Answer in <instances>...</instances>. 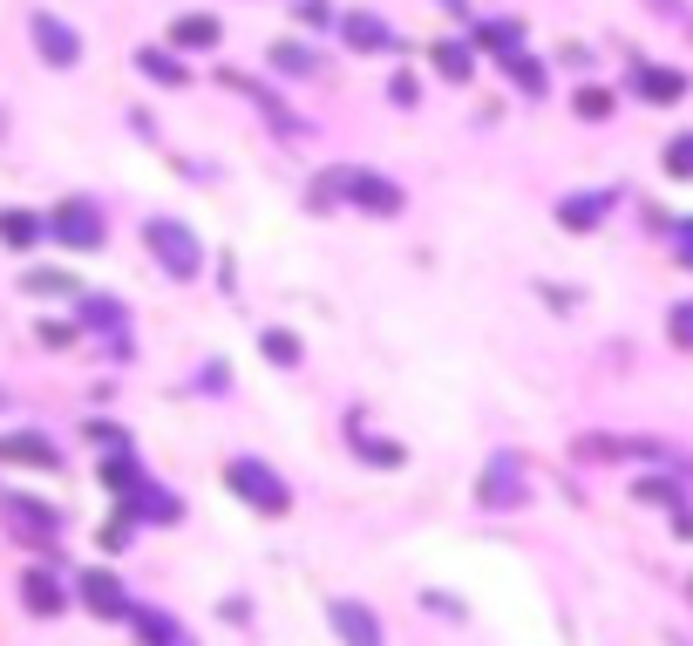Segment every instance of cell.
I'll return each instance as SVG.
<instances>
[{
    "mask_svg": "<svg viewBox=\"0 0 693 646\" xmlns=\"http://www.w3.org/2000/svg\"><path fill=\"white\" fill-rule=\"evenodd\" d=\"M225 483H231V497H245V504L266 510V517H279L285 504H293V497H285V476L266 470L259 456H231V463H225Z\"/></svg>",
    "mask_w": 693,
    "mask_h": 646,
    "instance_id": "cell-1",
    "label": "cell"
},
{
    "mask_svg": "<svg viewBox=\"0 0 693 646\" xmlns=\"http://www.w3.org/2000/svg\"><path fill=\"white\" fill-rule=\"evenodd\" d=\"M150 252H156V266L171 279H197V266H204L191 225H177V218H150Z\"/></svg>",
    "mask_w": 693,
    "mask_h": 646,
    "instance_id": "cell-2",
    "label": "cell"
},
{
    "mask_svg": "<svg viewBox=\"0 0 693 646\" xmlns=\"http://www.w3.org/2000/svg\"><path fill=\"white\" fill-rule=\"evenodd\" d=\"M0 524H8L14 538H28V545H41L48 551L55 545V531H62V517L41 504V497H21V491H0Z\"/></svg>",
    "mask_w": 693,
    "mask_h": 646,
    "instance_id": "cell-3",
    "label": "cell"
},
{
    "mask_svg": "<svg viewBox=\"0 0 693 646\" xmlns=\"http://www.w3.org/2000/svg\"><path fill=\"white\" fill-rule=\"evenodd\" d=\"M334 191H347L360 212H401V191L388 177H367V171H340L334 184H320V197H334Z\"/></svg>",
    "mask_w": 693,
    "mask_h": 646,
    "instance_id": "cell-4",
    "label": "cell"
},
{
    "mask_svg": "<svg viewBox=\"0 0 693 646\" xmlns=\"http://www.w3.org/2000/svg\"><path fill=\"white\" fill-rule=\"evenodd\" d=\"M48 232L62 238V246H75V252H96V246H102V212L75 197V205H62V212L48 218Z\"/></svg>",
    "mask_w": 693,
    "mask_h": 646,
    "instance_id": "cell-5",
    "label": "cell"
},
{
    "mask_svg": "<svg viewBox=\"0 0 693 646\" xmlns=\"http://www.w3.org/2000/svg\"><path fill=\"white\" fill-rule=\"evenodd\" d=\"M476 497L489 504V510H517L523 504V470H517V456H497L483 476H476Z\"/></svg>",
    "mask_w": 693,
    "mask_h": 646,
    "instance_id": "cell-6",
    "label": "cell"
},
{
    "mask_svg": "<svg viewBox=\"0 0 693 646\" xmlns=\"http://www.w3.org/2000/svg\"><path fill=\"white\" fill-rule=\"evenodd\" d=\"M75 592H82V605H89L96 620H130V592H122L109 572H82Z\"/></svg>",
    "mask_w": 693,
    "mask_h": 646,
    "instance_id": "cell-7",
    "label": "cell"
},
{
    "mask_svg": "<svg viewBox=\"0 0 693 646\" xmlns=\"http://www.w3.org/2000/svg\"><path fill=\"white\" fill-rule=\"evenodd\" d=\"M34 49L48 55L55 68H75V62H82V42H75V28H68V21H55V14H34Z\"/></svg>",
    "mask_w": 693,
    "mask_h": 646,
    "instance_id": "cell-8",
    "label": "cell"
},
{
    "mask_svg": "<svg viewBox=\"0 0 693 646\" xmlns=\"http://www.w3.org/2000/svg\"><path fill=\"white\" fill-rule=\"evenodd\" d=\"M0 463H21V470H55V463H62V450H55L48 435L21 429V435H0Z\"/></svg>",
    "mask_w": 693,
    "mask_h": 646,
    "instance_id": "cell-9",
    "label": "cell"
},
{
    "mask_svg": "<svg viewBox=\"0 0 693 646\" xmlns=\"http://www.w3.org/2000/svg\"><path fill=\"white\" fill-rule=\"evenodd\" d=\"M326 620H334V633L347 639V646H381V620L367 613V605H354V599H340V605H326Z\"/></svg>",
    "mask_w": 693,
    "mask_h": 646,
    "instance_id": "cell-10",
    "label": "cell"
},
{
    "mask_svg": "<svg viewBox=\"0 0 693 646\" xmlns=\"http://www.w3.org/2000/svg\"><path fill=\"white\" fill-rule=\"evenodd\" d=\"M82 320H89V327H102L116 347H130V306H122V300H109V293H82Z\"/></svg>",
    "mask_w": 693,
    "mask_h": 646,
    "instance_id": "cell-11",
    "label": "cell"
},
{
    "mask_svg": "<svg viewBox=\"0 0 693 646\" xmlns=\"http://www.w3.org/2000/svg\"><path fill=\"white\" fill-rule=\"evenodd\" d=\"M21 599H28V613H41V620H55L62 605H68V585L48 572V564H34V572L21 579Z\"/></svg>",
    "mask_w": 693,
    "mask_h": 646,
    "instance_id": "cell-12",
    "label": "cell"
},
{
    "mask_svg": "<svg viewBox=\"0 0 693 646\" xmlns=\"http://www.w3.org/2000/svg\"><path fill=\"white\" fill-rule=\"evenodd\" d=\"M130 620H137V633H143V646H197L171 613H156V605H130Z\"/></svg>",
    "mask_w": 693,
    "mask_h": 646,
    "instance_id": "cell-13",
    "label": "cell"
},
{
    "mask_svg": "<svg viewBox=\"0 0 693 646\" xmlns=\"http://www.w3.org/2000/svg\"><path fill=\"white\" fill-rule=\"evenodd\" d=\"M605 212H611V191H578V197H564V205H557V225L564 232H592Z\"/></svg>",
    "mask_w": 693,
    "mask_h": 646,
    "instance_id": "cell-14",
    "label": "cell"
},
{
    "mask_svg": "<svg viewBox=\"0 0 693 646\" xmlns=\"http://www.w3.org/2000/svg\"><path fill=\"white\" fill-rule=\"evenodd\" d=\"M632 89H639V96H652V103H673L686 83H680L673 68H632Z\"/></svg>",
    "mask_w": 693,
    "mask_h": 646,
    "instance_id": "cell-15",
    "label": "cell"
},
{
    "mask_svg": "<svg viewBox=\"0 0 693 646\" xmlns=\"http://www.w3.org/2000/svg\"><path fill=\"white\" fill-rule=\"evenodd\" d=\"M41 232H48V225H41V218H28V212H0V246H14V252H28L34 246V238Z\"/></svg>",
    "mask_w": 693,
    "mask_h": 646,
    "instance_id": "cell-16",
    "label": "cell"
},
{
    "mask_svg": "<svg viewBox=\"0 0 693 646\" xmlns=\"http://www.w3.org/2000/svg\"><path fill=\"white\" fill-rule=\"evenodd\" d=\"M279 75H313L320 62H313V49H300V42H272V55H266Z\"/></svg>",
    "mask_w": 693,
    "mask_h": 646,
    "instance_id": "cell-17",
    "label": "cell"
},
{
    "mask_svg": "<svg viewBox=\"0 0 693 646\" xmlns=\"http://www.w3.org/2000/svg\"><path fill=\"white\" fill-rule=\"evenodd\" d=\"M347 42H354L360 55H375V49H388V28H381L375 14H354V21H347Z\"/></svg>",
    "mask_w": 693,
    "mask_h": 646,
    "instance_id": "cell-18",
    "label": "cell"
},
{
    "mask_svg": "<svg viewBox=\"0 0 693 646\" xmlns=\"http://www.w3.org/2000/svg\"><path fill=\"white\" fill-rule=\"evenodd\" d=\"M171 34H177L184 49H212V42H218V21H212V14H184Z\"/></svg>",
    "mask_w": 693,
    "mask_h": 646,
    "instance_id": "cell-19",
    "label": "cell"
},
{
    "mask_svg": "<svg viewBox=\"0 0 693 646\" xmlns=\"http://www.w3.org/2000/svg\"><path fill=\"white\" fill-rule=\"evenodd\" d=\"M259 354H266V360H279V368H300V341H293V334H279V327H272V334H259Z\"/></svg>",
    "mask_w": 693,
    "mask_h": 646,
    "instance_id": "cell-20",
    "label": "cell"
},
{
    "mask_svg": "<svg viewBox=\"0 0 693 646\" xmlns=\"http://www.w3.org/2000/svg\"><path fill=\"white\" fill-rule=\"evenodd\" d=\"M137 68L150 75V83H184V68H177L171 55H163V49H143V55H137Z\"/></svg>",
    "mask_w": 693,
    "mask_h": 646,
    "instance_id": "cell-21",
    "label": "cell"
},
{
    "mask_svg": "<svg viewBox=\"0 0 693 646\" xmlns=\"http://www.w3.org/2000/svg\"><path fill=\"white\" fill-rule=\"evenodd\" d=\"M435 68H442V83H469V49H435Z\"/></svg>",
    "mask_w": 693,
    "mask_h": 646,
    "instance_id": "cell-22",
    "label": "cell"
},
{
    "mask_svg": "<svg viewBox=\"0 0 693 646\" xmlns=\"http://www.w3.org/2000/svg\"><path fill=\"white\" fill-rule=\"evenodd\" d=\"M503 68L517 75V83H523L530 96H544V68H538V62H530V55H517V49H510V55H503Z\"/></svg>",
    "mask_w": 693,
    "mask_h": 646,
    "instance_id": "cell-23",
    "label": "cell"
},
{
    "mask_svg": "<svg viewBox=\"0 0 693 646\" xmlns=\"http://www.w3.org/2000/svg\"><path fill=\"white\" fill-rule=\"evenodd\" d=\"M21 287H28V293H41V300H48V293H82L75 279H68V272H28Z\"/></svg>",
    "mask_w": 693,
    "mask_h": 646,
    "instance_id": "cell-24",
    "label": "cell"
},
{
    "mask_svg": "<svg viewBox=\"0 0 693 646\" xmlns=\"http://www.w3.org/2000/svg\"><path fill=\"white\" fill-rule=\"evenodd\" d=\"M667 171L673 177H693V137H673L667 143Z\"/></svg>",
    "mask_w": 693,
    "mask_h": 646,
    "instance_id": "cell-25",
    "label": "cell"
},
{
    "mask_svg": "<svg viewBox=\"0 0 693 646\" xmlns=\"http://www.w3.org/2000/svg\"><path fill=\"white\" fill-rule=\"evenodd\" d=\"M667 327H673V347H693V300H680V306H673Z\"/></svg>",
    "mask_w": 693,
    "mask_h": 646,
    "instance_id": "cell-26",
    "label": "cell"
},
{
    "mask_svg": "<svg viewBox=\"0 0 693 646\" xmlns=\"http://www.w3.org/2000/svg\"><path fill=\"white\" fill-rule=\"evenodd\" d=\"M578 116H592V123H598V116H611V96L605 89H578Z\"/></svg>",
    "mask_w": 693,
    "mask_h": 646,
    "instance_id": "cell-27",
    "label": "cell"
},
{
    "mask_svg": "<svg viewBox=\"0 0 693 646\" xmlns=\"http://www.w3.org/2000/svg\"><path fill=\"white\" fill-rule=\"evenodd\" d=\"M639 497H646V504H667V510H680V491H673V483H639Z\"/></svg>",
    "mask_w": 693,
    "mask_h": 646,
    "instance_id": "cell-28",
    "label": "cell"
},
{
    "mask_svg": "<svg viewBox=\"0 0 693 646\" xmlns=\"http://www.w3.org/2000/svg\"><path fill=\"white\" fill-rule=\"evenodd\" d=\"M360 456H367V463H401L394 442H367V435H360Z\"/></svg>",
    "mask_w": 693,
    "mask_h": 646,
    "instance_id": "cell-29",
    "label": "cell"
},
{
    "mask_svg": "<svg viewBox=\"0 0 693 646\" xmlns=\"http://www.w3.org/2000/svg\"><path fill=\"white\" fill-rule=\"evenodd\" d=\"M300 21H306V28H326V21H334V8H326V0H306Z\"/></svg>",
    "mask_w": 693,
    "mask_h": 646,
    "instance_id": "cell-30",
    "label": "cell"
},
{
    "mask_svg": "<svg viewBox=\"0 0 693 646\" xmlns=\"http://www.w3.org/2000/svg\"><path fill=\"white\" fill-rule=\"evenodd\" d=\"M41 341H48V347H68V341H75V327H62V320H48V327H41Z\"/></svg>",
    "mask_w": 693,
    "mask_h": 646,
    "instance_id": "cell-31",
    "label": "cell"
},
{
    "mask_svg": "<svg viewBox=\"0 0 693 646\" xmlns=\"http://www.w3.org/2000/svg\"><path fill=\"white\" fill-rule=\"evenodd\" d=\"M680 259L693 266V218H680Z\"/></svg>",
    "mask_w": 693,
    "mask_h": 646,
    "instance_id": "cell-32",
    "label": "cell"
}]
</instances>
